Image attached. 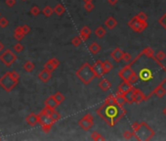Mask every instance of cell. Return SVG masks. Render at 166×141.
Returning a JSON list of instances; mask_svg holds the SVG:
<instances>
[{"mask_svg":"<svg viewBox=\"0 0 166 141\" xmlns=\"http://www.w3.org/2000/svg\"><path fill=\"white\" fill-rule=\"evenodd\" d=\"M129 64L139 78V84L134 87L143 91L146 100L150 99L155 91L166 82V67L155 56H147L141 51Z\"/></svg>","mask_w":166,"mask_h":141,"instance_id":"obj_1","label":"cell"},{"mask_svg":"<svg viewBox=\"0 0 166 141\" xmlns=\"http://www.w3.org/2000/svg\"><path fill=\"white\" fill-rule=\"evenodd\" d=\"M96 113L107 122L109 127H114L126 115L127 111L122 105L104 103L96 110Z\"/></svg>","mask_w":166,"mask_h":141,"instance_id":"obj_2","label":"cell"},{"mask_svg":"<svg viewBox=\"0 0 166 141\" xmlns=\"http://www.w3.org/2000/svg\"><path fill=\"white\" fill-rule=\"evenodd\" d=\"M131 127H132V130H133L135 133L136 139L140 141H147V140L152 139L155 134V130L145 122H136L131 125Z\"/></svg>","mask_w":166,"mask_h":141,"instance_id":"obj_3","label":"cell"},{"mask_svg":"<svg viewBox=\"0 0 166 141\" xmlns=\"http://www.w3.org/2000/svg\"><path fill=\"white\" fill-rule=\"evenodd\" d=\"M75 76H77L84 84L91 83L92 81L96 78V73L93 69V66L89 63H84L83 65L75 72Z\"/></svg>","mask_w":166,"mask_h":141,"instance_id":"obj_4","label":"cell"},{"mask_svg":"<svg viewBox=\"0 0 166 141\" xmlns=\"http://www.w3.org/2000/svg\"><path fill=\"white\" fill-rule=\"evenodd\" d=\"M18 82H19V81L12 78L9 72L5 73L4 75L0 78V86L5 91H7V92H10V91L18 84Z\"/></svg>","mask_w":166,"mask_h":141,"instance_id":"obj_5","label":"cell"},{"mask_svg":"<svg viewBox=\"0 0 166 141\" xmlns=\"http://www.w3.org/2000/svg\"><path fill=\"white\" fill-rule=\"evenodd\" d=\"M17 60V55L10 49H6L5 51H2L0 54V61L4 64L6 67H10L12 64H14Z\"/></svg>","mask_w":166,"mask_h":141,"instance_id":"obj_6","label":"cell"},{"mask_svg":"<svg viewBox=\"0 0 166 141\" xmlns=\"http://www.w3.org/2000/svg\"><path fill=\"white\" fill-rule=\"evenodd\" d=\"M128 26H129V27H131L134 32H142L143 30H145L147 29V21L139 20L136 16H135L128 22Z\"/></svg>","mask_w":166,"mask_h":141,"instance_id":"obj_7","label":"cell"},{"mask_svg":"<svg viewBox=\"0 0 166 141\" xmlns=\"http://www.w3.org/2000/svg\"><path fill=\"white\" fill-rule=\"evenodd\" d=\"M133 73H134V70L132 69L131 65L130 64H127V65L124 66L123 68L118 72V76L119 78H121L122 79H126V81H128L129 78H130L131 75Z\"/></svg>","mask_w":166,"mask_h":141,"instance_id":"obj_8","label":"cell"},{"mask_svg":"<svg viewBox=\"0 0 166 141\" xmlns=\"http://www.w3.org/2000/svg\"><path fill=\"white\" fill-rule=\"evenodd\" d=\"M133 87H134L133 84H131L130 82H129L128 81H126V79H123V81L119 84L117 90H116V93L117 94H125V93H127L128 91H130Z\"/></svg>","mask_w":166,"mask_h":141,"instance_id":"obj_9","label":"cell"},{"mask_svg":"<svg viewBox=\"0 0 166 141\" xmlns=\"http://www.w3.org/2000/svg\"><path fill=\"white\" fill-rule=\"evenodd\" d=\"M60 66V61L57 59V58H52L49 61H47L44 64V69H46L49 72H54L55 69L58 68Z\"/></svg>","mask_w":166,"mask_h":141,"instance_id":"obj_10","label":"cell"},{"mask_svg":"<svg viewBox=\"0 0 166 141\" xmlns=\"http://www.w3.org/2000/svg\"><path fill=\"white\" fill-rule=\"evenodd\" d=\"M93 69L98 78H102L104 73H106V70H104V64L101 60H97L96 62H95V64L93 65Z\"/></svg>","mask_w":166,"mask_h":141,"instance_id":"obj_11","label":"cell"},{"mask_svg":"<svg viewBox=\"0 0 166 141\" xmlns=\"http://www.w3.org/2000/svg\"><path fill=\"white\" fill-rule=\"evenodd\" d=\"M38 122L41 125H44V124H52L53 125L55 124V122L51 119L50 116L44 114L43 112H40L38 114Z\"/></svg>","mask_w":166,"mask_h":141,"instance_id":"obj_12","label":"cell"},{"mask_svg":"<svg viewBox=\"0 0 166 141\" xmlns=\"http://www.w3.org/2000/svg\"><path fill=\"white\" fill-rule=\"evenodd\" d=\"M78 124H79V127L82 128V129L89 130V129H91L92 127L94 125V121H92V119H85L84 117H83L82 119H80L78 121Z\"/></svg>","mask_w":166,"mask_h":141,"instance_id":"obj_13","label":"cell"},{"mask_svg":"<svg viewBox=\"0 0 166 141\" xmlns=\"http://www.w3.org/2000/svg\"><path fill=\"white\" fill-rule=\"evenodd\" d=\"M124 53H125V52L122 51V50H121V48L116 47V48L114 49V50H113V51L112 52V53H110V56H112V58L115 61V62L119 63L121 60H123Z\"/></svg>","mask_w":166,"mask_h":141,"instance_id":"obj_14","label":"cell"},{"mask_svg":"<svg viewBox=\"0 0 166 141\" xmlns=\"http://www.w3.org/2000/svg\"><path fill=\"white\" fill-rule=\"evenodd\" d=\"M134 90H135L134 103L139 104L141 102H143V101H147L145 94H144V92H143L142 90H140L139 88H137V87H134Z\"/></svg>","mask_w":166,"mask_h":141,"instance_id":"obj_15","label":"cell"},{"mask_svg":"<svg viewBox=\"0 0 166 141\" xmlns=\"http://www.w3.org/2000/svg\"><path fill=\"white\" fill-rule=\"evenodd\" d=\"M37 76L42 82H48L52 78V73L49 72V70H47L46 69H43L41 72L38 73Z\"/></svg>","mask_w":166,"mask_h":141,"instance_id":"obj_16","label":"cell"},{"mask_svg":"<svg viewBox=\"0 0 166 141\" xmlns=\"http://www.w3.org/2000/svg\"><path fill=\"white\" fill-rule=\"evenodd\" d=\"M26 124L30 125V127H34V125L38 122V115L34 114V113H30V114L26 118Z\"/></svg>","mask_w":166,"mask_h":141,"instance_id":"obj_17","label":"cell"},{"mask_svg":"<svg viewBox=\"0 0 166 141\" xmlns=\"http://www.w3.org/2000/svg\"><path fill=\"white\" fill-rule=\"evenodd\" d=\"M91 29H90V27H88L87 26H84L80 30V37L82 38V41H85V40H87V39L89 38V36L91 35Z\"/></svg>","mask_w":166,"mask_h":141,"instance_id":"obj_18","label":"cell"},{"mask_svg":"<svg viewBox=\"0 0 166 141\" xmlns=\"http://www.w3.org/2000/svg\"><path fill=\"white\" fill-rule=\"evenodd\" d=\"M44 104H45V106L50 107V108H52V109H56V107L59 105V103H58L57 100L55 99L54 95H52V96H49L47 99L45 100Z\"/></svg>","mask_w":166,"mask_h":141,"instance_id":"obj_19","label":"cell"},{"mask_svg":"<svg viewBox=\"0 0 166 141\" xmlns=\"http://www.w3.org/2000/svg\"><path fill=\"white\" fill-rule=\"evenodd\" d=\"M99 87L101 88V90L107 91L110 89V87H112V83H110L107 78H103V79H101L99 82Z\"/></svg>","mask_w":166,"mask_h":141,"instance_id":"obj_20","label":"cell"},{"mask_svg":"<svg viewBox=\"0 0 166 141\" xmlns=\"http://www.w3.org/2000/svg\"><path fill=\"white\" fill-rule=\"evenodd\" d=\"M116 24H117V22H116V20L112 16H109L106 21H104V26L109 29H114L116 27Z\"/></svg>","mask_w":166,"mask_h":141,"instance_id":"obj_21","label":"cell"},{"mask_svg":"<svg viewBox=\"0 0 166 141\" xmlns=\"http://www.w3.org/2000/svg\"><path fill=\"white\" fill-rule=\"evenodd\" d=\"M88 49H89V51L91 52L92 54L93 55H96V54H98L100 52V50H101V46L99 44L97 43V42H92V43L89 45V47H88Z\"/></svg>","mask_w":166,"mask_h":141,"instance_id":"obj_22","label":"cell"},{"mask_svg":"<svg viewBox=\"0 0 166 141\" xmlns=\"http://www.w3.org/2000/svg\"><path fill=\"white\" fill-rule=\"evenodd\" d=\"M125 96V99H126V103L128 104H132L134 103V96H135V90H134V87L132 88L130 91H128L127 93L124 94Z\"/></svg>","mask_w":166,"mask_h":141,"instance_id":"obj_23","label":"cell"},{"mask_svg":"<svg viewBox=\"0 0 166 141\" xmlns=\"http://www.w3.org/2000/svg\"><path fill=\"white\" fill-rule=\"evenodd\" d=\"M106 33H107V30L103 26H99L96 29H95V35H96L99 38H103L104 36L106 35Z\"/></svg>","mask_w":166,"mask_h":141,"instance_id":"obj_24","label":"cell"},{"mask_svg":"<svg viewBox=\"0 0 166 141\" xmlns=\"http://www.w3.org/2000/svg\"><path fill=\"white\" fill-rule=\"evenodd\" d=\"M64 11H66V8H64V6L61 4V3L57 4V5L54 7V12H55V13H56L57 15H59V16H62V15L64 13Z\"/></svg>","mask_w":166,"mask_h":141,"instance_id":"obj_25","label":"cell"},{"mask_svg":"<svg viewBox=\"0 0 166 141\" xmlns=\"http://www.w3.org/2000/svg\"><path fill=\"white\" fill-rule=\"evenodd\" d=\"M53 13H54V8L50 7L49 5H46L45 7L42 9V14L44 15L45 17H50Z\"/></svg>","mask_w":166,"mask_h":141,"instance_id":"obj_26","label":"cell"},{"mask_svg":"<svg viewBox=\"0 0 166 141\" xmlns=\"http://www.w3.org/2000/svg\"><path fill=\"white\" fill-rule=\"evenodd\" d=\"M166 94V89L163 87V85H161V86H159L157 89L155 91V96H157L158 98H163Z\"/></svg>","mask_w":166,"mask_h":141,"instance_id":"obj_27","label":"cell"},{"mask_svg":"<svg viewBox=\"0 0 166 141\" xmlns=\"http://www.w3.org/2000/svg\"><path fill=\"white\" fill-rule=\"evenodd\" d=\"M24 70H26V72H29V73H30V72H32L33 70H34V64H33L31 61H26V63L24 64Z\"/></svg>","mask_w":166,"mask_h":141,"instance_id":"obj_28","label":"cell"},{"mask_svg":"<svg viewBox=\"0 0 166 141\" xmlns=\"http://www.w3.org/2000/svg\"><path fill=\"white\" fill-rule=\"evenodd\" d=\"M91 138L93 140H95V141H103V140H104V137L102 136V134L97 132V131H93V132L91 133Z\"/></svg>","mask_w":166,"mask_h":141,"instance_id":"obj_29","label":"cell"},{"mask_svg":"<svg viewBox=\"0 0 166 141\" xmlns=\"http://www.w3.org/2000/svg\"><path fill=\"white\" fill-rule=\"evenodd\" d=\"M115 97H116V101H117L118 105H122V106H123L124 104L126 103V99H125L124 94H117V93H115Z\"/></svg>","mask_w":166,"mask_h":141,"instance_id":"obj_30","label":"cell"},{"mask_svg":"<svg viewBox=\"0 0 166 141\" xmlns=\"http://www.w3.org/2000/svg\"><path fill=\"white\" fill-rule=\"evenodd\" d=\"M54 97H55V99L57 100V102L59 103V105H60L61 103H63L64 100V95L62 92H60V91H58V92L55 93L54 94Z\"/></svg>","mask_w":166,"mask_h":141,"instance_id":"obj_31","label":"cell"},{"mask_svg":"<svg viewBox=\"0 0 166 141\" xmlns=\"http://www.w3.org/2000/svg\"><path fill=\"white\" fill-rule=\"evenodd\" d=\"M81 42H82V38L80 37V35L74 36V37L72 39V44L74 47H78L79 45L81 44Z\"/></svg>","mask_w":166,"mask_h":141,"instance_id":"obj_32","label":"cell"},{"mask_svg":"<svg viewBox=\"0 0 166 141\" xmlns=\"http://www.w3.org/2000/svg\"><path fill=\"white\" fill-rule=\"evenodd\" d=\"M104 103L107 104H117V101H116V97L115 95H109L106 99H104Z\"/></svg>","mask_w":166,"mask_h":141,"instance_id":"obj_33","label":"cell"},{"mask_svg":"<svg viewBox=\"0 0 166 141\" xmlns=\"http://www.w3.org/2000/svg\"><path fill=\"white\" fill-rule=\"evenodd\" d=\"M138 79H139V78H138V75H137V73H136V72H135V70H134V73H132V75H131V76H130V78H129L128 81L130 82L131 84L135 85V84H136L137 82H138Z\"/></svg>","mask_w":166,"mask_h":141,"instance_id":"obj_34","label":"cell"},{"mask_svg":"<svg viewBox=\"0 0 166 141\" xmlns=\"http://www.w3.org/2000/svg\"><path fill=\"white\" fill-rule=\"evenodd\" d=\"M103 64H104V70H106V73H107L109 72L110 70H112V68H113L112 64L110 63L109 60L104 61Z\"/></svg>","mask_w":166,"mask_h":141,"instance_id":"obj_35","label":"cell"},{"mask_svg":"<svg viewBox=\"0 0 166 141\" xmlns=\"http://www.w3.org/2000/svg\"><path fill=\"white\" fill-rule=\"evenodd\" d=\"M142 52H143L144 54L147 55V56H155V50H153V48L150 47V46L144 48L143 50H142Z\"/></svg>","mask_w":166,"mask_h":141,"instance_id":"obj_36","label":"cell"},{"mask_svg":"<svg viewBox=\"0 0 166 141\" xmlns=\"http://www.w3.org/2000/svg\"><path fill=\"white\" fill-rule=\"evenodd\" d=\"M24 45L21 43V42H18V43H16L13 46V49H14V51L15 52H17V53H20V52H21L24 50Z\"/></svg>","mask_w":166,"mask_h":141,"instance_id":"obj_37","label":"cell"},{"mask_svg":"<svg viewBox=\"0 0 166 141\" xmlns=\"http://www.w3.org/2000/svg\"><path fill=\"white\" fill-rule=\"evenodd\" d=\"M30 14L32 16H38L40 14V9H39L38 6H32L31 9H30Z\"/></svg>","mask_w":166,"mask_h":141,"instance_id":"obj_38","label":"cell"},{"mask_svg":"<svg viewBox=\"0 0 166 141\" xmlns=\"http://www.w3.org/2000/svg\"><path fill=\"white\" fill-rule=\"evenodd\" d=\"M155 58L157 60L159 61H162V60H164L165 58H166V54H165V52L164 51H162V50H159L157 53L155 54Z\"/></svg>","mask_w":166,"mask_h":141,"instance_id":"obj_39","label":"cell"},{"mask_svg":"<svg viewBox=\"0 0 166 141\" xmlns=\"http://www.w3.org/2000/svg\"><path fill=\"white\" fill-rule=\"evenodd\" d=\"M50 117L54 122H57V121H59V119H61V115L57 111H55V109H54L53 112H52V114L50 115Z\"/></svg>","mask_w":166,"mask_h":141,"instance_id":"obj_40","label":"cell"},{"mask_svg":"<svg viewBox=\"0 0 166 141\" xmlns=\"http://www.w3.org/2000/svg\"><path fill=\"white\" fill-rule=\"evenodd\" d=\"M123 136H124L125 139H131L132 137L135 136V133H134L133 130H132V131L126 130V131H124V132H123Z\"/></svg>","mask_w":166,"mask_h":141,"instance_id":"obj_41","label":"cell"},{"mask_svg":"<svg viewBox=\"0 0 166 141\" xmlns=\"http://www.w3.org/2000/svg\"><path fill=\"white\" fill-rule=\"evenodd\" d=\"M9 24V21L5 17H0V27H6Z\"/></svg>","mask_w":166,"mask_h":141,"instance_id":"obj_42","label":"cell"},{"mask_svg":"<svg viewBox=\"0 0 166 141\" xmlns=\"http://www.w3.org/2000/svg\"><path fill=\"white\" fill-rule=\"evenodd\" d=\"M136 17H137L139 20H142V21H147V14L144 13V12H139V13L136 15Z\"/></svg>","mask_w":166,"mask_h":141,"instance_id":"obj_43","label":"cell"},{"mask_svg":"<svg viewBox=\"0 0 166 141\" xmlns=\"http://www.w3.org/2000/svg\"><path fill=\"white\" fill-rule=\"evenodd\" d=\"M24 35L23 32H14V37L16 38L18 41L21 40V39L24 38Z\"/></svg>","mask_w":166,"mask_h":141,"instance_id":"obj_44","label":"cell"},{"mask_svg":"<svg viewBox=\"0 0 166 141\" xmlns=\"http://www.w3.org/2000/svg\"><path fill=\"white\" fill-rule=\"evenodd\" d=\"M84 9L87 12H91L92 10L94 9V4L92 2H89V3H85L84 5Z\"/></svg>","mask_w":166,"mask_h":141,"instance_id":"obj_45","label":"cell"},{"mask_svg":"<svg viewBox=\"0 0 166 141\" xmlns=\"http://www.w3.org/2000/svg\"><path fill=\"white\" fill-rule=\"evenodd\" d=\"M52 127H53L52 124H44V125H41V129L42 131H44V132L48 133V132H50Z\"/></svg>","mask_w":166,"mask_h":141,"instance_id":"obj_46","label":"cell"},{"mask_svg":"<svg viewBox=\"0 0 166 141\" xmlns=\"http://www.w3.org/2000/svg\"><path fill=\"white\" fill-rule=\"evenodd\" d=\"M123 61L125 63H130L132 61V56L130 53H127V52H125L124 53V57H123Z\"/></svg>","mask_w":166,"mask_h":141,"instance_id":"obj_47","label":"cell"},{"mask_svg":"<svg viewBox=\"0 0 166 141\" xmlns=\"http://www.w3.org/2000/svg\"><path fill=\"white\" fill-rule=\"evenodd\" d=\"M158 23L161 24L162 27H164V29H166V13L163 15V16H162L160 19L158 20Z\"/></svg>","mask_w":166,"mask_h":141,"instance_id":"obj_48","label":"cell"},{"mask_svg":"<svg viewBox=\"0 0 166 141\" xmlns=\"http://www.w3.org/2000/svg\"><path fill=\"white\" fill-rule=\"evenodd\" d=\"M53 110H54V109L50 108V107H47V106H45V108L43 109L41 112H43V113H44V114H46V115L50 116V115L52 114V112H53Z\"/></svg>","mask_w":166,"mask_h":141,"instance_id":"obj_49","label":"cell"},{"mask_svg":"<svg viewBox=\"0 0 166 141\" xmlns=\"http://www.w3.org/2000/svg\"><path fill=\"white\" fill-rule=\"evenodd\" d=\"M10 73V75L12 78H14L15 79H18L19 81V78H20V75H19V73L17 72V70H11V72H9Z\"/></svg>","mask_w":166,"mask_h":141,"instance_id":"obj_50","label":"cell"},{"mask_svg":"<svg viewBox=\"0 0 166 141\" xmlns=\"http://www.w3.org/2000/svg\"><path fill=\"white\" fill-rule=\"evenodd\" d=\"M5 3L8 7H13L16 4V0H5Z\"/></svg>","mask_w":166,"mask_h":141,"instance_id":"obj_51","label":"cell"},{"mask_svg":"<svg viewBox=\"0 0 166 141\" xmlns=\"http://www.w3.org/2000/svg\"><path fill=\"white\" fill-rule=\"evenodd\" d=\"M21 27H23V32L24 35H27L30 32V27L27 24H24V26H21Z\"/></svg>","mask_w":166,"mask_h":141,"instance_id":"obj_52","label":"cell"},{"mask_svg":"<svg viewBox=\"0 0 166 141\" xmlns=\"http://www.w3.org/2000/svg\"><path fill=\"white\" fill-rule=\"evenodd\" d=\"M84 118H85V119H92V121H94L93 116H92L91 114H86V115L84 116Z\"/></svg>","mask_w":166,"mask_h":141,"instance_id":"obj_53","label":"cell"},{"mask_svg":"<svg viewBox=\"0 0 166 141\" xmlns=\"http://www.w3.org/2000/svg\"><path fill=\"white\" fill-rule=\"evenodd\" d=\"M118 0H107V2H109V5H115L116 3H117Z\"/></svg>","mask_w":166,"mask_h":141,"instance_id":"obj_54","label":"cell"},{"mask_svg":"<svg viewBox=\"0 0 166 141\" xmlns=\"http://www.w3.org/2000/svg\"><path fill=\"white\" fill-rule=\"evenodd\" d=\"M3 50H4V45H3L2 42L0 41V52H2Z\"/></svg>","mask_w":166,"mask_h":141,"instance_id":"obj_55","label":"cell"},{"mask_svg":"<svg viewBox=\"0 0 166 141\" xmlns=\"http://www.w3.org/2000/svg\"><path fill=\"white\" fill-rule=\"evenodd\" d=\"M83 1H84L85 3H89V2H92L93 0H83Z\"/></svg>","mask_w":166,"mask_h":141,"instance_id":"obj_56","label":"cell"},{"mask_svg":"<svg viewBox=\"0 0 166 141\" xmlns=\"http://www.w3.org/2000/svg\"><path fill=\"white\" fill-rule=\"evenodd\" d=\"M163 114H164V115L166 116V107H165V108L163 109Z\"/></svg>","mask_w":166,"mask_h":141,"instance_id":"obj_57","label":"cell"},{"mask_svg":"<svg viewBox=\"0 0 166 141\" xmlns=\"http://www.w3.org/2000/svg\"><path fill=\"white\" fill-rule=\"evenodd\" d=\"M21 1H26V0H21Z\"/></svg>","mask_w":166,"mask_h":141,"instance_id":"obj_58","label":"cell"},{"mask_svg":"<svg viewBox=\"0 0 166 141\" xmlns=\"http://www.w3.org/2000/svg\"><path fill=\"white\" fill-rule=\"evenodd\" d=\"M0 17H1V13H0Z\"/></svg>","mask_w":166,"mask_h":141,"instance_id":"obj_59","label":"cell"},{"mask_svg":"<svg viewBox=\"0 0 166 141\" xmlns=\"http://www.w3.org/2000/svg\"><path fill=\"white\" fill-rule=\"evenodd\" d=\"M0 140H1V138H0Z\"/></svg>","mask_w":166,"mask_h":141,"instance_id":"obj_60","label":"cell"}]
</instances>
